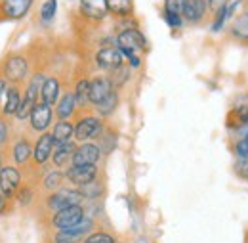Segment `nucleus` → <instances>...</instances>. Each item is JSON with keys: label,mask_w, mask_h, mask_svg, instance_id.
Wrapping results in <instances>:
<instances>
[{"label": "nucleus", "mask_w": 248, "mask_h": 243, "mask_svg": "<svg viewBox=\"0 0 248 243\" xmlns=\"http://www.w3.org/2000/svg\"><path fill=\"white\" fill-rule=\"evenodd\" d=\"M208 0H186L184 6V19L191 25L201 23L208 14Z\"/></svg>", "instance_id": "nucleus-15"}, {"label": "nucleus", "mask_w": 248, "mask_h": 243, "mask_svg": "<svg viewBox=\"0 0 248 243\" xmlns=\"http://www.w3.org/2000/svg\"><path fill=\"white\" fill-rule=\"evenodd\" d=\"M84 243H115V240L109 236V234H103V232H95L90 238H86Z\"/></svg>", "instance_id": "nucleus-34"}, {"label": "nucleus", "mask_w": 248, "mask_h": 243, "mask_svg": "<svg viewBox=\"0 0 248 243\" xmlns=\"http://www.w3.org/2000/svg\"><path fill=\"white\" fill-rule=\"evenodd\" d=\"M75 142H65V144H56L54 148V153H52V161L58 169H63V167H69L73 163V155H75Z\"/></svg>", "instance_id": "nucleus-18"}, {"label": "nucleus", "mask_w": 248, "mask_h": 243, "mask_svg": "<svg viewBox=\"0 0 248 243\" xmlns=\"http://www.w3.org/2000/svg\"><path fill=\"white\" fill-rule=\"evenodd\" d=\"M82 201H86V197L77 190H67V188H60L56 191H52L46 199V205L48 209H52L54 213L62 211V209H67L71 205H82Z\"/></svg>", "instance_id": "nucleus-4"}, {"label": "nucleus", "mask_w": 248, "mask_h": 243, "mask_svg": "<svg viewBox=\"0 0 248 243\" xmlns=\"http://www.w3.org/2000/svg\"><path fill=\"white\" fill-rule=\"evenodd\" d=\"M6 201H8V197H6V195L0 191V214L6 211Z\"/></svg>", "instance_id": "nucleus-41"}, {"label": "nucleus", "mask_w": 248, "mask_h": 243, "mask_svg": "<svg viewBox=\"0 0 248 243\" xmlns=\"http://www.w3.org/2000/svg\"><path fill=\"white\" fill-rule=\"evenodd\" d=\"M128 77H130V67L128 65H121L119 69L111 71V75H109V79H111V83H113L115 88H121L124 83L128 81Z\"/></svg>", "instance_id": "nucleus-29"}, {"label": "nucleus", "mask_w": 248, "mask_h": 243, "mask_svg": "<svg viewBox=\"0 0 248 243\" xmlns=\"http://www.w3.org/2000/svg\"><path fill=\"white\" fill-rule=\"evenodd\" d=\"M21 188V173L17 167L4 165L0 167V191L10 199L14 197Z\"/></svg>", "instance_id": "nucleus-8"}, {"label": "nucleus", "mask_w": 248, "mask_h": 243, "mask_svg": "<svg viewBox=\"0 0 248 243\" xmlns=\"http://www.w3.org/2000/svg\"><path fill=\"white\" fill-rule=\"evenodd\" d=\"M117 107H119V92H117V88H115V90L111 92L101 104L95 105V111H97L99 117H109V115L115 113Z\"/></svg>", "instance_id": "nucleus-24"}, {"label": "nucleus", "mask_w": 248, "mask_h": 243, "mask_svg": "<svg viewBox=\"0 0 248 243\" xmlns=\"http://www.w3.org/2000/svg\"><path fill=\"white\" fill-rule=\"evenodd\" d=\"M77 105H78V104H77L75 92H65L62 98H60V102L56 104V115H58V119L69 121V119L75 115Z\"/></svg>", "instance_id": "nucleus-19"}, {"label": "nucleus", "mask_w": 248, "mask_h": 243, "mask_svg": "<svg viewBox=\"0 0 248 243\" xmlns=\"http://www.w3.org/2000/svg\"><path fill=\"white\" fill-rule=\"evenodd\" d=\"M78 191L86 197V201H88V199H97V197L103 193V182H99V180L95 178V180L84 184V186H78Z\"/></svg>", "instance_id": "nucleus-27"}, {"label": "nucleus", "mask_w": 248, "mask_h": 243, "mask_svg": "<svg viewBox=\"0 0 248 243\" xmlns=\"http://www.w3.org/2000/svg\"><path fill=\"white\" fill-rule=\"evenodd\" d=\"M235 173L243 178V180H248V159H239L235 163Z\"/></svg>", "instance_id": "nucleus-35"}, {"label": "nucleus", "mask_w": 248, "mask_h": 243, "mask_svg": "<svg viewBox=\"0 0 248 243\" xmlns=\"http://www.w3.org/2000/svg\"><path fill=\"white\" fill-rule=\"evenodd\" d=\"M62 98V85L56 77H46L44 85L40 88V102L48 104V105H56Z\"/></svg>", "instance_id": "nucleus-17"}, {"label": "nucleus", "mask_w": 248, "mask_h": 243, "mask_svg": "<svg viewBox=\"0 0 248 243\" xmlns=\"http://www.w3.org/2000/svg\"><path fill=\"white\" fill-rule=\"evenodd\" d=\"M235 155L239 159H248V136H243L237 144H235Z\"/></svg>", "instance_id": "nucleus-33"}, {"label": "nucleus", "mask_w": 248, "mask_h": 243, "mask_svg": "<svg viewBox=\"0 0 248 243\" xmlns=\"http://www.w3.org/2000/svg\"><path fill=\"white\" fill-rule=\"evenodd\" d=\"M12 157H14V163H16V165L25 167L32 159L31 142H29L27 138H19V140L14 144V148H12Z\"/></svg>", "instance_id": "nucleus-20"}, {"label": "nucleus", "mask_w": 248, "mask_h": 243, "mask_svg": "<svg viewBox=\"0 0 248 243\" xmlns=\"http://www.w3.org/2000/svg\"><path fill=\"white\" fill-rule=\"evenodd\" d=\"M8 140H10V132H8V124L4 119H0V150L8 144Z\"/></svg>", "instance_id": "nucleus-37"}, {"label": "nucleus", "mask_w": 248, "mask_h": 243, "mask_svg": "<svg viewBox=\"0 0 248 243\" xmlns=\"http://www.w3.org/2000/svg\"><path fill=\"white\" fill-rule=\"evenodd\" d=\"M65 178L71 184L84 186L97 178V167L95 165H69L65 171Z\"/></svg>", "instance_id": "nucleus-10"}, {"label": "nucleus", "mask_w": 248, "mask_h": 243, "mask_svg": "<svg viewBox=\"0 0 248 243\" xmlns=\"http://www.w3.org/2000/svg\"><path fill=\"white\" fill-rule=\"evenodd\" d=\"M227 4H229V0H208V10H210V14H214L221 6H227Z\"/></svg>", "instance_id": "nucleus-38"}, {"label": "nucleus", "mask_w": 248, "mask_h": 243, "mask_svg": "<svg viewBox=\"0 0 248 243\" xmlns=\"http://www.w3.org/2000/svg\"><path fill=\"white\" fill-rule=\"evenodd\" d=\"M162 19H164L166 25L172 27V29H180V27L186 23V19H184L182 14H174V12H168V10H162Z\"/></svg>", "instance_id": "nucleus-31"}, {"label": "nucleus", "mask_w": 248, "mask_h": 243, "mask_svg": "<svg viewBox=\"0 0 248 243\" xmlns=\"http://www.w3.org/2000/svg\"><path fill=\"white\" fill-rule=\"evenodd\" d=\"M63 180H65V173H62V171H50V173L44 176L42 186H44L46 191H56V190L62 188Z\"/></svg>", "instance_id": "nucleus-26"}, {"label": "nucleus", "mask_w": 248, "mask_h": 243, "mask_svg": "<svg viewBox=\"0 0 248 243\" xmlns=\"http://www.w3.org/2000/svg\"><path fill=\"white\" fill-rule=\"evenodd\" d=\"M184 6H186V0H164L162 2V10L182 14V16H184Z\"/></svg>", "instance_id": "nucleus-32"}, {"label": "nucleus", "mask_w": 248, "mask_h": 243, "mask_svg": "<svg viewBox=\"0 0 248 243\" xmlns=\"http://www.w3.org/2000/svg\"><path fill=\"white\" fill-rule=\"evenodd\" d=\"M227 19H229L227 6H221L217 12H214V19H212V25H210L212 33H219V31H223L225 23H227Z\"/></svg>", "instance_id": "nucleus-30"}, {"label": "nucleus", "mask_w": 248, "mask_h": 243, "mask_svg": "<svg viewBox=\"0 0 248 243\" xmlns=\"http://www.w3.org/2000/svg\"><path fill=\"white\" fill-rule=\"evenodd\" d=\"M34 0H0V23L27 17Z\"/></svg>", "instance_id": "nucleus-5"}, {"label": "nucleus", "mask_w": 248, "mask_h": 243, "mask_svg": "<svg viewBox=\"0 0 248 243\" xmlns=\"http://www.w3.org/2000/svg\"><path fill=\"white\" fill-rule=\"evenodd\" d=\"M101 153L103 152L97 144L82 142L80 146H77L71 165H97V161L101 159Z\"/></svg>", "instance_id": "nucleus-13"}, {"label": "nucleus", "mask_w": 248, "mask_h": 243, "mask_svg": "<svg viewBox=\"0 0 248 243\" xmlns=\"http://www.w3.org/2000/svg\"><path fill=\"white\" fill-rule=\"evenodd\" d=\"M78 17L92 25L103 23L109 17L107 0H78Z\"/></svg>", "instance_id": "nucleus-3"}, {"label": "nucleus", "mask_w": 248, "mask_h": 243, "mask_svg": "<svg viewBox=\"0 0 248 243\" xmlns=\"http://www.w3.org/2000/svg\"><path fill=\"white\" fill-rule=\"evenodd\" d=\"M52 119H54V111H52V105L44 104V102H38L31 111V117H29V122H31V128L34 132H46L52 124Z\"/></svg>", "instance_id": "nucleus-9"}, {"label": "nucleus", "mask_w": 248, "mask_h": 243, "mask_svg": "<svg viewBox=\"0 0 248 243\" xmlns=\"http://www.w3.org/2000/svg\"><path fill=\"white\" fill-rule=\"evenodd\" d=\"M56 148V142H54V136L52 132H42L32 148V161L34 165H46L50 159H52V153Z\"/></svg>", "instance_id": "nucleus-11"}, {"label": "nucleus", "mask_w": 248, "mask_h": 243, "mask_svg": "<svg viewBox=\"0 0 248 243\" xmlns=\"http://www.w3.org/2000/svg\"><path fill=\"white\" fill-rule=\"evenodd\" d=\"M95 65L103 71H115L119 69L121 65H124V56L121 52L119 46H101L97 52H95Z\"/></svg>", "instance_id": "nucleus-6"}, {"label": "nucleus", "mask_w": 248, "mask_h": 243, "mask_svg": "<svg viewBox=\"0 0 248 243\" xmlns=\"http://www.w3.org/2000/svg\"><path fill=\"white\" fill-rule=\"evenodd\" d=\"M21 90L17 85L8 87V90L4 94V104H2V115L4 117H16L19 105H21Z\"/></svg>", "instance_id": "nucleus-16"}, {"label": "nucleus", "mask_w": 248, "mask_h": 243, "mask_svg": "<svg viewBox=\"0 0 248 243\" xmlns=\"http://www.w3.org/2000/svg\"><path fill=\"white\" fill-rule=\"evenodd\" d=\"M113 90H115V87L109 77H103V75L92 77L90 79V104L93 105L101 104Z\"/></svg>", "instance_id": "nucleus-14"}, {"label": "nucleus", "mask_w": 248, "mask_h": 243, "mask_svg": "<svg viewBox=\"0 0 248 243\" xmlns=\"http://www.w3.org/2000/svg\"><path fill=\"white\" fill-rule=\"evenodd\" d=\"M101 132H103V122H101L99 117L86 115V117H80L78 121L75 122V138L80 144L86 142V140L97 138Z\"/></svg>", "instance_id": "nucleus-7"}, {"label": "nucleus", "mask_w": 248, "mask_h": 243, "mask_svg": "<svg viewBox=\"0 0 248 243\" xmlns=\"http://www.w3.org/2000/svg\"><path fill=\"white\" fill-rule=\"evenodd\" d=\"M128 65H130L132 69H138V67L141 65V58H140L138 54H132V56H128Z\"/></svg>", "instance_id": "nucleus-39"}, {"label": "nucleus", "mask_w": 248, "mask_h": 243, "mask_svg": "<svg viewBox=\"0 0 248 243\" xmlns=\"http://www.w3.org/2000/svg\"><path fill=\"white\" fill-rule=\"evenodd\" d=\"M31 197H32V191H31V188H19V191H17V199H19V203H23V205H27L29 201H31Z\"/></svg>", "instance_id": "nucleus-36"}, {"label": "nucleus", "mask_w": 248, "mask_h": 243, "mask_svg": "<svg viewBox=\"0 0 248 243\" xmlns=\"http://www.w3.org/2000/svg\"><path fill=\"white\" fill-rule=\"evenodd\" d=\"M0 73L4 75V79L12 85H19L25 81L27 73H29V60L25 54L21 52H12L8 54L2 65H0Z\"/></svg>", "instance_id": "nucleus-1"}, {"label": "nucleus", "mask_w": 248, "mask_h": 243, "mask_svg": "<svg viewBox=\"0 0 248 243\" xmlns=\"http://www.w3.org/2000/svg\"><path fill=\"white\" fill-rule=\"evenodd\" d=\"M82 218H84V209H82V205H71V207L62 209V211H58V213L54 214L52 224H54L56 228H60V230H65V228H71V226L78 224Z\"/></svg>", "instance_id": "nucleus-12"}, {"label": "nucleus", "mask_w": 248, "mask_h": 243, "mask_svg": "<svg viewBox=\"0 0 248 243\" xmlns=\"http://www.w3.org/2000/svg\"><path fill=\"white\" fill-rule=\"evenodd\" d=\"M231 35H233V38H239L241 42H248V6L239 16L233 17Z\"/></svg>", "instance_id": "nucleus-21"}, {"label": "nucleus", "mask_w": 248, "mask_h": 243, "mask_svg": "<svg viewBox=\"0 0 248 243\" xmlns=\"http://www.w3.org/2000/svg\"><path fill=\"white\" fill-rule=\"evenodd\" d=\"M109 14L117 19L134 17V0H107Z\"/></svg>", "instance_id": "nucleus-22"}, {"label": "nucleus", "mask_w": 248, "mask_h": 243, "mask_svg": "<svg viewBox=\"0 0 248 243\" xmlns=\"http://www.w3.org/2000/svg\"><path fill=\"white\" fill-rule=\"evenodd\" d=\"M56 14H58V0H44L40 6V21L52 23Z\"/></svg>", "instance_id": "nucleus-28"}, {"label": "nucleus", "mask_w": 248, "mask_h": 243, "mask_svg": "<svg viewBox=\"0 0 248 243\" xmlns=\"http://www.w3.org/2000/svg\"><path fill=\"white\" fill-rule=\"evenodd\" d=\"M75 96H77V104L80 107H86V104H90V79H80L77 83Z\"/></svg>", "instance_id": "nucleus-25"}, {"label": "nucleus", "mask_w": 248, "mask_h": 243, "mask_svg": "<svg viewBox=\"0 0 248 243\" xmlns=\"http://www.w3.org/2000/svg\"><path fill=\"white\" fill-rule=\"evenodd\" d=\"M8 90V81L4 79V75L0 73V98H4V94Z\"/></svg>", "instance_id": "nucleus-40"}, {"label": "nucleus", "mask_w": 248, "mask_h": 243, "mask_svg": "<svg viewBox=\"0 0 248 243\" xmlns=\"http://www.w3.org/2000/svg\"><path fill=\"white\" fill-rule=\"evenodd\" d=\"M117 46L121 48L124 58L132 56V54H138V52H147L149 44H147V38L138 27H128V29L119 31L117 35Z\"/></svg>", "instance_id": "nucleus-2"}, {"label": "nucleus", "mask_w": 248, "mask_h": 243, "mask_svg": "<svg viewBox=\"0 0 248 243\" xmlns=\"http://www.w3.org/2000/svg\"><path fill=\"white\" fill-rule=\"evenodd\" d=\"M52 136H54V142L56 144H65V142H71V138L75 136V124L71 121H60L54 124L52 128Z\"/></svg>", "instance_id": "nucleus-23"}]
</instances>
